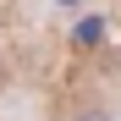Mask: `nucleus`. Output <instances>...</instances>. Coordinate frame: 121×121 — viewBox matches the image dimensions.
<instances>
[{
    "mask_svg": "<svg viewBox=\"0 0 121 121\" xmlns=\"http://www.w3.org/2000/svg\"><path fill=\"white\" fill-rule=\"evenodd\" d=\"M55 6H77V0H55Z\"/></svg>",
    "mask_w": 121,
    "mask_h": 121,
    "instance_id": "obj_1",
    "label": "nucleus"
}]
</instances>
